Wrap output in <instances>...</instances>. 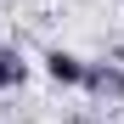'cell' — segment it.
I'll return each instance as SVG.
<instances>
[{
	"mask_svg": "<svg viewBox=\"0 0 124 124\" xmlns=\"http://www.w3.org/2000/svg\"><path fill=\"white\" fill-rule=\"evenodd\" d=\"M85 90L96 101H118L124 96V68L118 62H85Z\"/></svg>",
	"mask_w": 124,
	"mask_h": 124,
	"instance_id": "obj_1",
	"label": "cell"
},
{
	"mask_svg": "<svg viewBox=\"0 0 124 124\" xmlns=\"http://www.w3.org/2000/svg\"><path fill=\"white\" fill-rule=\"evenodd\" d=\"M45 73L56 79V85H85V56H73V51H45Z\"/></svg>",
	"mask_w": 124,
	"mask_h": 124,
	"instance_id": "obj_2",
	"label": "cell"
},
{
	"mask_svg": "<svg viewBox=\"0 0 124 124\" xmlns=\"http://www.w3.org/2000/svg\"><path fill=\"white\" fill-rule=\"evenodd\" d=\"M28 79V62L17 56V45H0V90H17Z\"/></svg>",
	"mask_w": 124,
	"mask_h": 124,
	"instance_id": "obj_3",
	"label": "cell"
}]
</instances>
